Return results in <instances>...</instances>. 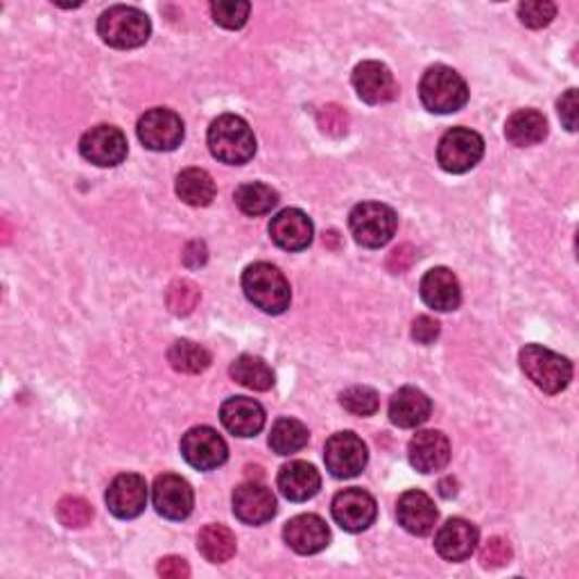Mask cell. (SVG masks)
I'll return each mask as SVG.
<instances>
[{
    "instance_id": "obj_1",
    "label": "cell",
    "mask_w": 579,
    "mask_h": 579,
    "mask_svg": "<svg viewBox=\"0 0 579 579\" xmlns=\"http://www.w3.org/2000/svg\"><path fill=\"white\" fill-rule=\"evenodd\" d=\"M242 290L256 309L267 315H281L290 309V284L279 267L254 263L242 274Z\"/></svg>"
},
{
    "instance_id": "obj_2",
    "label": "cell",
    "mask_w": 579,
    "mask_h": 579,
    "mask_svg": "<svg viewBox=\"0 0 579 579\" xmlns=\"http://www.w3.org/2000/svg\"><path fill=\"white\" fill-rule=\"evenodd\" d=\"M209 150L217 161L242 165L256 154V136L247 121L225 114L215 118L209 127Z\"/></svg>"
},
{
    "instance_id": "obj_3",
    "label": "cell",
    "mask_w": 579,
    "mask_h": 579,
    "mask_svg": "<svg viewBox=\"0 0 579 579\" xmlns=\"http://www.w3.org/2000/svg\"><path fill=\"white\" fill-rule=\"evenodd\" d=\"M152 23L146 12L127 8V5H114L98 18V35L102 41L118 50H131L139 48L150 39Z\"/></svg>"
},
{
    "instance_id": "obj_4",
    "label": "cell",
    "mask_w": 579,
    "mask_h": 579,
    "mask_svg": "<svg viewBox=\"0 0 579 579\" xmlns=\"http://www.w3.org/2000/svg\"><path fill=\"white\" fill-rule=\"evenodd\" d=\"M419 98L432 114H455L468 102V87L457 71L432 66L421 77Z\"/></svg>"
},
{
    "instance_id": "obj_5",
    "label": "cell",
    "mask_w": 579,
    "mask_h": 579,
    "mask_svg": "<svg viewBox=\"0 0 579 579\" xmlns=\"http://www.w3.org/2000/svg\"><path fill=\"white\" fill-rule=\"evenodd\" d=\"M520 367L545 394L564 392L572 380V365L566 357L539 344H528L520 351Z\"/></svg>"
},
{
    "instance_id": "obj_6",
    "label": "cell",
    "mask_w": 579,
    "mask_h": 579,
    "mask_svg": "<svg viewBox=\"0 0 579 579\" xmlns=\"http://www.w3.org/2000/svg\"><path fill=\"white\" fill-rule=\"evenodd\" d=\"M399 217L392 206L380 202H363L349 213V229L357 244L367 250H378L388 244L397 234Z\"/></svg>"
},
{
    "instance_id": "obj_7",
    "label": "cell",
    "mask_w": 579,
    "mask_h": 579,
    "mask_svg": "<svg viewBox=\"0 0 579 579\" xmlns=\"http://www.w3.org/2000/svg\"><path fill=\"white\" fill-rule=\"evenodd\" d=\"M484 156L482 136L468 127H453L441 136L437 148V161L451 175H464L474 171Z\"/></svg>"
},
{
    "instance_id": "obj_8",
    "label": "cell",
    "mask_w": 579,
    "mask_h": 579,
    "mask_svg": "<svg viewBox=\"0 0 579 579\" xmlns=\"http://www.w3.org/2000/svg\"><path fill=\"white\" fill-rule=\"evenodd\" d=\"M367 460L369 453L365 441L355 432H338L326 441L324 462L328 474L338 480L361 476L363 468L367 466Z\"/></svg>"
},
{
    "instance_id": "obj_9",
    "label": "cell",
    "mask_w": 579,
    "mask_h": 579,
    "mask_svg": "<svg viewBox=\"0 0 579 579\" xmlns=\"http://www.w3.org/2000/svg\"><path fill=\"white\" fill-rule=\"evenodd\" d=\"M181 455L192 468H198V471H213V468L227 462L229 449L223 435H217V430L209 426H198L190 428L181 437Z\"/></svg>"
},
{
    "instance_id": "obj_10",
    "label": "cell",
    "mask_w": 579,
    "mask_h": 579,
    "mask_svg": "<svg viewBox=\"0 0 579 579\" xmlns=\"http://www.w3.org/2000/svg\"><path fill=\"white\" fill-rule=\"evenodd\" d=\"M136 131H139L141 143L152 152H173L184 141L181 118L173 112V109H163V106L150 109L148 114H143Z\"/></svg>"
},
{
    "instance_id": "obj_11",
    "label": "cell",
    "mask_w": 579,
    "mask_h": 579,
    "mask_svg": "<svg viewBox=\"0 0 579 579\" xmlns=\"http://www.w3.org/2000/svg\"><path fill=\"white\" fill-rule=\"evenodd\" d=\"M127 136L114 125L91 127L79 141V152L100 168H114L127 159Z\"/></svg>"
},
{
    "instance_id": "obj_12",
    "label": "cell",
    "mask_w": 579,
    "mask_h": 579,
    "mask_svg": "<svg viewBox=\"0 0 579 579\" xmlns=\"http://www.w3.org/2000/svg\"><path fill=\"white\" fill-rule=\"evenodd\" d=\"M330 512H333V518L338 526L347 532H365L369 526H374L378 505L374 501V495L367 493L365 489H344L340 491L333 505H330Z\"/></svg>"
},
{
    "instance_id": "obj_13",
    "label": "cell",
    "mask_w": 579,
    "mask_h": 579,
    "mask_svg": "<svg viewBox=\"0 0 579 579\" xmlns=\"http://www.w3.org/2000/svg\"><path fill=\"white\" fill-rule=\"evenodd\" d=\"M152 501L154 509L168 520H184L190 516L196 507V493L190 484L175 474H163L154 480L152 487Z\"/></svg>"
},
{
    "instance_id": "obj_14",
    "label": "cell",
    "mask_w": 579,
    "mask_h": 579,
    "mask_svg": "<svg viewBox=\"0 0 579 579\" xmlns=\"http://www.w3.org/2000/svg\"><path fill=\"white\" fill-rule=\"evenodd\" d=\"M106 507L116 518L129 520L141 516L148 505V484L146 478L136 474L118 476L106 489Z\"/></svg>"
},
{
    "instance_id": "obj_15",
    "label": "cell",
    "mask_w": 579,
    "mask_h": 579,
    "mask_svg": "<svg viewBox=\"0 0 579 579\" xmlns=\"http://www.w3.org/2000/svg\"><path fill=\"white\" fill-rule=\"evenodd\" d=\"M353 87L367 104H385L399 96V85L392 71L380 62H363L353 71Z\"/></svg>"
},
{
    "instance_id": "obj_16",
    "label": "cell",
    "mask_w": 579,
    "mask_h": 579,
    "mask_svg": "<svg viewBox=\"0 0 579 579\" xmlns=\"http://www.w3.org/2000/svg\"><path fill=\"white\" fill-rule=\"evenodd\" d=\"M234 514L244 526H263L277 514V499L261 482H244L234 491Z\"/></svg>"
},
{
    "instance_id": "obj_17",
    "label": "cell",
    "mask_w": 579,
    "mask_h": 579,
    "mask_svg": "<svg viewBox=\"0 0 579 579\" xmlns=\"http://www.w3.org/2000/svg\"><path fill=\"white\" fill-rule=\"evenodd\" d=\"M410 464L421 474L441 471L451 462V441L439 430H421L412 437L407 446Z\"/></svg>"
},
{
    "instance_id": "obj_18",
    "label": "cell",
    "mask_w": 579,
    "mask_h": 579,
    "mask_svg": "<svg viewBox=\"0 0 579 579\" xmlns=\"http://www.w3.org/2000/svg\"><path fill=\"white\" fill-rule=\"evenodd\" d=\"M480 532L471 520L451 518L435 537L437 553L449 562H464L476 553Z\"/></svg>"
},
{
    "instance_id": "obj_19",
    "label": "cell",
    "mask_w": 579,
    "mask_h": 579,
    "mask_svg": "<svg viewBox=\"0 0 579 579\" xmlns=\"http://www.w3.org/2000/svg\"><path fill=\"white\" fill-rule=\"evenodd\" d=\"M269 236L286 252H303L313 242V223L303 211L286 209L272 217Z\"/></svg>"
},
{
    "instance_id": "obj_20",
    "label": "cell",
    "mask_w": 579,
    "mask_h": 579,
    "mask_svg": "<svg viewBox=\"0 0 579 579\" xmlns=\"http://www.w3.org/2000/svg\"><path fill=\"white\" fill-rule=\"evenodd\" d=\"M286 543L299 555H315L330 541V530L326 523L315 514H301L286 523L284 528Z\"/></svg>"
},
{
    "instance_id": "obj_21",
    "label": "cell",
    "mask_w": 579,
    "mask_h": 579,
    "mask_svg": "<svg viewBox=\"0 0 579 579\" xmlns=\"http://www.w3.org/2000/svg\"><path fill=\"white\" fill-rule=\"evenodd\" d=\"M397 516H399V523L405 532L426 537L432 532L435 523L439 518V512H437V507H435L428 493H424L419 489H410L401 495L399 503H397Z\"/></svg>"
},
{
    "instance_id": "obj_22",
    "label": "cell",
    "mask_w": 579,
    "mask_h": 579,
    "mask_svg": "<svg viewBox=\"0 0 579 579\" xmlns=\"http://www.w3.org/2000/svg\"><path fill=\"white\" fill-rule=\"evenodd\" d=\"M419 292H421V299L426 301V306L439 313H451L460 309V303H462L460 281L449 267H435L426 272Z\"/></svg>"
},
{
    "instance_id": "obj_23",
    "label": "cell",
    "mask_w": 579,
    "mask_h": 579,
    "mask_svg": "<svg viewBox=\"0 0 579 579\" xmlns=\"http://www.w3.org/2000/svg\"><path fill=\"white\" fill-rule=\"evenodd\" d=\"M223 426L236 437H254L265 426V410L259 401L247 397H234L219 410Z\"/></svg>"
},
{
    "instance_id": "obj_24",
    "label": "cell",
    "mask_w": 579,
    "mask_h": 579,
    "mask_svg": "<svg viewBox=\"0 0 579 579\" xmlns=\"http://www.w3.org/2000/svg\"><path fill=\"white\" fill-rule=\"evenodd\" d=\"M279 489L292 503H306L322 489L319 471L309 462H290L279 471Z\"/></svg>"
},
{
    "instance_id": "obj_25",
    "label": "cell",
    "mask_w": 579,
    "mask_h": 579,
    "mask_svg": "<svg viewBox=\"0 0 579 579\" xmlns=\"http://www.w3.org/2000/svg\"><path fill=\"white\" fill-rule=\"evenodd\" d=\"M432 403L417 388H403L390 401V419L399 428H417L430 419Z\"/></svg>"
},
{
    "instance_id": "obj_26",
    "label": "cell",
    "mask_w": 579,
    "mask_h": 579,
    "mask_svg": "<svg viewBox=\"0 0 579 579\" xmlns=\"http://www.w3.org/2000/svg\"><path fill=\"white\" fill-rule=\"evenodd\" d=\"M505 136L516 148L537 146L547 136L545 116L534 112V109H518L505 123Z\"/></svg>"
},
{
    "instance_id": "obj_27",
    "label": "cell",
    "mask_w": 579,
    "mask_h": 579,
    "mask_svg": "<svg viewBox=\"0 0 579 579\" xmlns=\"http://www.w3.org/2000/svg\"><path fill=\"white\" fill-rule=\"evenodd\" d=\"M177 196L188 206H209L215 200V181L202 168H186L177 177Z\"/></svg>"
},
{
    "instance_id": "obj_28",
    "label": "cell",
    "mask_w": 579,
    "mask_h": 579,
    "mask_svg": "<svg viewBox=\"0 0 579 579\" xmlns=\"http://www.w3.org/2000/svg\"><path fill=\"white\" fill-rule=\"evenodd\" d=\"M231 378L240 382L242 388H250L254 392H267L274 385V372L267 367L263 357L256 355H240L231 365Z\"/></svg>"
},
{
    "instance_id": "obj_29",
    "label": "cell",
    "mask_w": 579,
    "mask_h": 579,
    "mask_svg": "<svg viewBox=\"0 0 579 579\" xmlns=\"http://www.w3.org/2000/svg\"><path fill=\"white\" fill-rule=\"evenodd\" d=\"M198 547L211 564H225L236 555V534L225 526H206L198 537Z\"/></svg>"
},
{
    "instance_id": "obj_30",
    "label": "cell",
    "mask_w": 579,
    "mask_h": 579,
    "mask_svg": "<svg viewBox=\"0 0 579 579\" xmlns=\"http://www.w3.org/2000/svg\"><path fill=\"white\" fill-rule=\"evenodd\" d=\"M234 200H236L238 209H240L244 215L259 217V215L269 213L274 206L279 204V192L274 190L272 186H267V184L252 181V184H242V186L236 190Z\"/></svg>"
},
{
    "instance_id": "obj_31",
    "label": "cell",
    "mask_w": 579,
    "mask_h": 579,
    "mask_svg": "<svg viewBox=\"0 0 579 579\" xmlns=\"http://www.w3.org/2000/svg\"><path fill=\"white\" fill-rule=\"evenodd\" d=\"M309 439H311V432L306 426H303L299 419L286 417L272 426L269 446L274 453H279V455H292L306 446Z\"/></svg>"
},
{
    "instance_id": "obj_32",
    "label": "cell",
    "mask_w": 579,
    "mask_h": 579,
    "mask_svg": "<svg viewBox=\"0 0 579 579\" xmlns=\"http://www.w3.org/2000/svg\"><path fill=\"white\" fill-rule=\"evenodd\" d=\"M168 363L181 374H202L211 367V353L190 340H177L168 349Z\"/></svg>"
},
{
    "instance_id": "obj_33",
    "label": "cell",
    "mask_w": 579,
    "mask_h": 579,
    "mask_svg": "<svg viewBox=\"0 0 579 579\" xmlns=\"http://www.w3.org/2000/svg\"><path fill=\"white\" fill-rule=\"evenodd\" d=\"M200 299H202L200 288L192 281H188V279L173 281L168 286V292H165V303H168L171 313L177 315V317H186V315H190L192 311H196Z\"/></svg>"
},
{
    "instance_id": "obj_34",
    "label": "cell",
    "mask_w": 579,
    "mask_h": 579,
    "mask_svg": "<svg viewBox=\"0 0 579 579\" xmlns=\"http://www.w3.org/2000/svg\"><path fill=\"white\" fill-rule=\"evenodd\" d=\"M340 403L347 412L355 417H372L380 407L378 392L367 388V385H355V388H349L340 394Z\"/></svg>"
},
{
    "instance_id": "obj_35",
    "label": "cell",
    "mask_w": 579,
    "mask_h": 579,
    "mask_svg": "<svg viewBox=\"0 0 579 579\" xmlns=\"http://www.w3.org/2000/svg\"><path fill=\"white\" fill-rule=\"evenodd\" d=\"M58 518L66 528H87L93 518V507L79 495H66L58 505Z\"/></svg>"
},
{
    "instance_id": "obj_36",
    "label": "cell",
    "mask_w": 579,
    "mask_h": 579,
    "mask_svg": "<svg viewBox=\"0 0 579 579\" xmlns=\"http://www.w3.org/2000/svg\"><path fill=\"white\" fill-rule=\"evenodd\" d=\"M252 5L250 3H227V0H217L211 5L213 21L217 25L227 27V30H240V27L250 18Z\"/></svg>"
},
{
    "instance_id": "obj_37",
    "label": "cell",
    "mask_w": 579,
    "mask_h": 579,
    "mask_svg": "<svg viewBox=\"0 0 579 579\" xmlns=\"http://www.w3.org/2000/svg\"><path fill=\"white\" fill-rule=\"evenodd\" d=\"M555 14H557V8L555 3H550V0H528V3L518 5L520 23L532 27V30H539V27L553 23Z\"/></svg>"
},
{
    "instance_id": "obj_38",
    "label": "cell",
    "mask_w": 579,
    "mask_h": 579,
    "mask_svg": "<svg viewBox=\"0 0 579 579\" xmlns=\"http://www.w3.org/2000/svg\"><path fill=\"white\" fill-rule=\"evenodd\" d=\"M512 562V545L501 537H491L480 550L482 568H503Z\"/></svg>"
},
{
    "instance_id": "obj_39",
    "label": "cell",
    "mask_w": 579,
    "mask_h": 579,
    "mask_svg": "<svg viewBox=\"0 0 579 579\" xmlns=\"http://www.w3.org/2000/svg\"><path fill=\"white\" fill-rule=\"evenodd\" d=\"M317 123L328 136H344L349 129V114L340 104H326L319 109Z\"/></svg>"
},
{
    "instance_id": "obj_40",
    "label": "cell",
    "mask_w": 579,
    "mask_h": 579,
    "mask_svg": "<svg viewBox=\"0 0 579 579\" xmlns=\"http://www.w3.org/2000/svg\"><path fill=\"white\" fill-rule=\"evenodd\" d=\"M412 338H415L419 344H432L439 338V322L421 315L412 324Z\"/></svg>"
},
{
    "instance_id": "obj_41",
    "label": "cell",
    "mask_w": 579,
    "mask_h": 579,
    "mask_svg": "<svg viewBox=\"0 0 579 579\" xmlns=\"http://www.w3.org/2000/svg\"><path fill=\"white\" fill-rule=\"evenodd\" d=\"M557 106H559V116H562V123L566 125V129L575 131L577 129V91L568 89L562 96Z\"/></svg>"
},
{
    "instance_id": "obj_42",
    "label": "cell",
    "mask_w": 579,
    "mask_h": 579,
    "mask_svg": "<svg viewBox=\"0 0 579 579\" xmlns=\"http://www.w3.org/2000/svg\"><path fill=\"white\" fill-rule=\"evenodd\" d=\"M156 570L165 579H186L190 575V568H188L186 559H181V557H163L159 562Z\"/></svg>"
},
{
    "instance_id": "obj_43",
    "label": "cell",
    "mask_w": 579,
    "mask_h": 579,
    "mask_svg": "<svg viewBox=\"0 0 579 579\" xmlns=\"http://www.w3.org/2000/svg\"><path fill=\"white\" fill-rule=\"evenodd\" d=\"M415 259H417V252L412 250L410 244H403V247H399V250L392 252V256H390V261H388V267H390L394 274H399V272H405L412 263H415Z\"/></svg>"
},
{
    "instance_id": "obj_44",
    "label": "cell",
    "mask_w": 579,
    "mask_h": 579,
    "mask_svg": "<svg viewBox=\"0 0 579 579\" xmlns=\"http://www.w3.org/2000/svg\"><path fill=\"white\" fill-rule=\"evenodd\" d=\"M206 259H209V252H206V244H204V242L192 240V242L186 244V250H184V263H186L188 267H192V269H196V267H202V265L206 263Z\"/></svg>"
}]
</instances>
